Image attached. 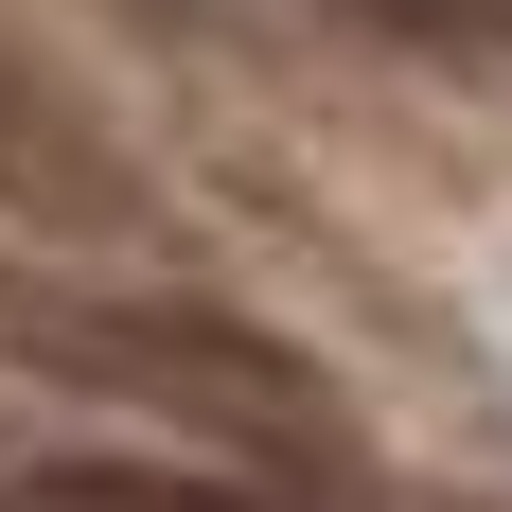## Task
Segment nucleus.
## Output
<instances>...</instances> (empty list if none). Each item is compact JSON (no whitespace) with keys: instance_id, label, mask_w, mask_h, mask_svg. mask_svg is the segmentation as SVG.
Instances as JSON below:
<instances>
[{"instance_id":"1","label":"nucleus","mask_w":512,"mask_h":512,"mask_svg":"<svg viewBox=\"0 0 512 512\" xmlns=\"http://www.w3.org/2000/svg\"><path fill=\"white\" fill-rule=\"evenodd\" d=\"M89 354H106V371H142V389H195V424H230L265 477H336L318 371H283L265 336H230V318H106Z\"/></svg>"},{"instance_id":"2","label":"nucleus","mask_w":512,"mask_h":512,"mask_svg":"<svg viewBox=\"0 0 512 512\" xmlns=\"http://www.w3.org/2000/svg\"><path fill=\"white\" fill-rule=\"evenodd\" d=\"M0 212H18V230H124V212H142V195H124V159H106L18 53H0Z\"/></svg>"}]
</instances>
